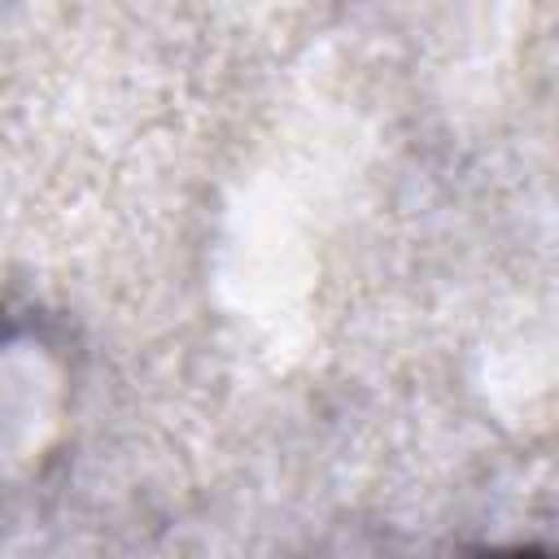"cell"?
Wrapping results in <instances>:
<instances>
[{
    "mask_svg": "<svg viewBox=\"0 0 559 559\" xmlns=\"http://www.w3.org/2000/svg\"><path fill=\"white\" fill-rule=\"evenodd\" d=\"M493 559H550V555H546V550H537V546H515V550L493 555Z\"/></svg>",
    "mask_w": 559,
    "mask_h": 559,
    "instance_id": "cell-1",
    "label": "cell"
}]
</instances>
